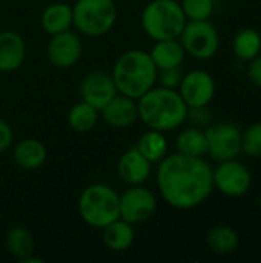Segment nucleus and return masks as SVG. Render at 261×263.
<instances>
[{
  "instance_id": "16",
  "label": "nucleus",
  "mask_w": 261,
  "mask_h": 263,
  "mask_svg": "<svg viewBox=\"0 0 261 263\" xmlns=\"http://www.w3.org/2000/svg\"><path fill=\"white\" fill-rule=\"evenodd\" d=\"M149 163L151 162L138 149H131L118 162L120 177L131 185H138L148 179L151 173Z\"/></svg>"
},
{
  "instance_id": "19",
  "label": "nucleus",
  "mask_w": 261,
  "mask_h": 263,
  "mask_svg": "<svg viewBox=\"0 0 261 263\" xmlns=\"http://www.w3.org/2000/svg\"><path fill=\"white\" fill-rule=\"evenodd\" d=\"M72 23V9L65 3H55L45 9L42 15V25L46 32L58 34L66 31Z\"/></svg>"
},
{
  "instance_id": "2",
  "label": "nucleus",
  "mask_w": 261,
  "mask_h": 263,
  "mask_svg": "<svg viewBox=\"0 0 261 263\" xmlns=\"http://www.w3.org/2000/svg\"><path fill=\"white\" fill-rule=\"evenodd\" d=\"M137 108L140 119L157 131L174 129L188 119V105L180 92L169 88L149 89L140 97Z\"/></svg>"
},
{
  "instance_id": "3",
  "label": "nucleus",
  "mask_w": 261,
  "mask_h": 263,
  "mask_svg": "<svg viewBox=\"0 0 261 263\" xmlns=\"http://www.w3.org/2000/svg\"><path fill=\"white\" fill-rule=\"evenodd\" d=\"M112 79L117 91L128 97L140 99L152 88L157 79V66L151 54L145 51H129L117 60Z\"/></svg>"
},
{
  "instance_id": "7",
  "label": "nucleus",
  "mask_w": 261,
  "mask_h": 263,
  "mask_svg": "<svg viewBox=\"0 0 261 263\" xmlns=\"http://www.w3.org/2000/svg\"><path fill=\"white\" fill-rule=\"evenodd\" d=\"M180 35L185 51L200 60L214 57L220 45L218 32L208 20H191Z\"/></svg>"
},
{
  "instance_id": "8",
  "label": "nucleus",
  "mask_w": 261,
  "mask_h": 263,
  "mask_svg": "<svg viewBox=\"0 0 261 263\" xmlns=\"http://www.w3.org/2000/svg\"><path fill=\"white\" fill-rule=\"evenodd\" d=\"M208 153L214 160L225 162L235 159L242 153V129L234 123H218L206 131Z\"/></svg>"
},
{
  "instance_id": "22",
  "label": "nucleus",
  "mask_w": 261,
  "mask_h": 263,
  "mask_svg": "<svg viewBox=\"0 0 261 263\" xmlns=\"http://www.w3.org/2000/svg\"><path fill=\"white\" fill-rule=\"evenodd\" d=\"M234 51L242 60H252L261 51V35L252 28L242 29L234 39Z\"/></svg>"
},
{
  "instance_id": "26",
  "label": "nucleus",
  "mask_w": 261,
  "mask_h": 263,
  "mask_svg": "<svg viewBox=\"0 0 261 263\" xmlns=\"http://www.w3.org/2000/svg\"><path fill=\"white\" fill-rule=\"evenodd\" d=\"M97 123V109L86 103H77L69 112V125L75 131H89Z\"/></svg>"
},
{
  "instance_id": "13",
  "label": "nucleus",
  "mask_w": 261,
  "mask_h": 263,
  "mask_svg": "<svg viewBox=\"0 0 261 263\" xmlns=\"http://www.w3.org/2000/svg\"><path fill=\"white\" fill-rule=\"evenodd\" d=\"M80 54H82L80 39L74 32H69L68 29L54 34V39L48 46L49 60L60 68L72 66L80 59Z\"/></svg>"
},
{
  "instance_id": "5",
  "label": "nucleus",
  "mask_w": 261,
  "mask_h": 263,
  "mask_svg": "<svg viewBox=\"0 0 261 263\" xmlns=\"http://www.w3.org/2000/svg\"><path fill=\"white\" fill-rule=\"evenodd\" d=\"M80 216L95 228H105L120 217V197L106 185L88 186L80 196Z\"/></svg>"
},
{
  "instance_id": "29",
  "label": "nucleus",
  "mask_w": 261,
  "mask_h": 263,
  "mask_svg": "<svg viewBox=\"0 0 261 263\" xmlns=\"http://www.w3.org/2000/svg\"><path fill=\"white\" fill-rule=\"evenodd\" d=\"M182 72L177 68H168V69H162V74H160V82L165 88H169V89H174L175 86L180 85L182 82Z\"/></svg>"
},
{
  "instance_id": "32",
  "label": "nucleus",
  "mask_w": 261,
  "mask_h": 263,
  "mask_svg": "<svg viewBox=\"0 0 261 263\" xmlns=\"http://www.w3.org/2000/svg\"><path fill=\"white\" fill-rule=\"evenodd\" d=\"M12 142V131L8 123L0 120V153L5 151Z\"/></svg>"
},
{
  "instance_id": "23",
  "label": "nucleus",
  "mask_w": 261,
  "mask_h": 263,
  "mask_svg": "<svg viewBox=\"0 0 261 263\" xmlns=\"http://www.w3.org/2000/svg\"><path fill=\"white\" fill-rule=\"evenodd\" d=\"M208 243L217 254H231L238 247V234L231 227H217L209 231Z\"/></svg>"
},
{
  "instance_id": "18",
  "label": "nucleus",
  "mask_w": 261,
  "mask_h": 263,
  "mask_svg": "<svg viewBox=\"0 0 261 263\" xmlns=\"http://www.w3.org/2000/svg\"><path fill=\"white\" fill-rule=\"evenodd\" d=\"M14 157H15V162L22 168L35 170L43 165V162L46 159V149L38 140L26 139L15 146Z\"/></svg>"
},
{
  "instance_id": "4",
  "label": "nucleus",
  "mask_w": 261,
  "mask_h": 263,
  "mask_svg": "<svg viewBox=\"0 0 261 263\" xmlns=\"http://www.w3.org/2000/svg\"><path fill=\"white\" fill-rule=\"evenodd\" d=\"M142 23L154 40L177 39L186 25V15L175 0H154L145 8Z\"/></svg>"
},
{
  "instance_id": "11",
  "label": "nucleus",
  "mask_w": 261,
  "mask_h": 263,
  "mask_svg": "<svg viewBox=\"0 0 261 263\" xmlns=\"http://www.w3.org/2000/svg\"><path fill=\"white\" fill-rule=\"evenodd\" d=\"M155 211V197L145 188L128 190L120 197V216L128 223H138L149 219Z\"/></svg>"
},
{
  "instance_id": "24",
  "label": "nucleus",
  "mask_w": 261,
  "mask_h": 263,
  "mask_svg": "<svg viewBox=\"0 0 261 263\" xmlns=\"http://www.w3.org/2000/svg\"><path fill=\"white\" fill-rule=\"evenodd\" d=\"M137 149L149 160V162H158L168 149L166 139L160 134V131L152 129L149 133H145L142 139L138 140Z\"/></svg>"
},
{
  "instance_id": "1",
  "label": "nucleus",
  "mask_w": 261,
  "mask_h": 263,
  "mask_svg": "<svg viewBox=\"0 0 261 263\" xmlns=\"http://www.w3.org/2000/svg\"><path fill=\"white\" fill-rule=\"evenodd\" d=\"M157 183L169 205L189 210L205 202L212 193L214 171L202 157L178 153L162 162Z\"/></svg>"
},
{
  "instance_id": "17",
  "label": "nucleus",
  "mask_w": 261,
  "mask_h": 263,
  "mask_svg": "<svg viewBox=\"0 0 261 263\" xmlns=\"http://www.w3.org/2000/svg\"><path fill=\"white\" fill-rule=\"evenodd\" d=\"M151 59L160 69L177 68L185 59V48L175 39L158 40V43L152 48Z\"/></svg>"
},
{
  "instance_id": "9",
  "label": "nucleus",
  "mask_w": 261,
  "mask_h": 263,
  "mask_svg": "<svg viewBox=\"0 0 261 263\" xmlns=\"http://www.w3.org/2000/svg\"><path fill=\"white\" fill-rule=\"evenodd\" d=\"M251 183L252 177L249 170L234 159L222 162L214 171V186L225 196H245L249 191Z\"/></svg>"
},
{
  "instance_id": "33",
  "label": "nucleus",
  "mask_w": 261,
  "mask_h": 263,
  "mask_svg": "<svg viewBox=\"0 0 261 263\" xmlns=\"http://www.w3.org/2000/svg\"><path fill=\"white\" fill-rule=\"evenodd\" d=\"M258 205H260V211H261V194H260V200H258Z\"/></svg>"
},
{
  "instance_id": "10",
  "label": "nucleus",
  "mask_w": 261,
  "mask_h": 263,
  "mask_svg": "<svg viewBox=\"0 0 261 263\" xmlns=\"http://www.w3.org/2000/svg\"><path fill=\"white\" fill-rule=\"evenodd\" d=\"M215 94V82L206 71L195 69L180 82V96L189 108L206 106Z\"/></svg>"
},
{
  "instance_id": "31",
  "label": "nucleus",
  "mask_w": 261,
  "mask_h": 263,
  "mask_svg": "<svg viewBox=\"0 0 261 263\" xmlns=\"http://www.w3.org/2000/svg\"><path fill=\"white\" fill-rule=\"evenodd\" d=\"M248 77L254 85L261 88V55L252 59V63L249 65V69H248Z\"/></svg>"
},
{
  "instance_id": "27",
  "label": "nucleus",
  "mask_w": 261,
  "mask_h": 263,
  "mask_svg": "<svg viewBox=\"0 0 261 263\" xmlns=\"http://www.w3.org/2000/svg\"><path fill=\"white\" fill-rule=\"evenodd\" d=\"M242 151L249 157H261V122L242 133Z\"/></svg>"
},
{
  "instance_id": "21",
  "label": "nucleus",
  "mask_w": 261,
  "mask_h": 263,
  "mask_svg": "<svg viewBox=\"0 0 261 263\" xmlns=\"http://www.w3.org/2000/svg\"><path fill=\"white\" fill-rule=\"evenodd\" d=\"M103 240L108 248L114 251H123L131 247L134 240V231L131 228V223L128 222H112L108 227H105Z\"/></svg>"
},
{
  "instance_id": "6",
  "label": "nucleus",
  "mask_w": 261,
  "mask_h": 263,
  "mask_svg": "<svg viewBox=\"0 0 261 263\" xmlns=\"http://www.w3.org/2000/svg\"><path fill=\"white\" fill-rule=\"evenodd\" d=\"M72 22L86 35H102L115 22V5L112 0H78L72 9Z\"/></svg>"
},
{
  "instance_id": "30",
  "label": "nucleus",
  "mask_w": 261,
  "mask_h": 263,
  "mask_svg": "<svg viewBox=\"0 0 261 263\" xmlns=\"http://www.w3.org/2000/svg\"><path fill=\"white\" fill-rule=\"evenodd\" d=\"M186 117H189L198 126H208L211 122V112L206 109V106H195V108H191V111L188 109Z\"/></svg>"
},
{
  "instance_id": "14",
  "label": "nucleus",
  "mask_w": 261,
  "mask_h": 263,
  "mask_svg": "<svg viewBox=\"0 0 261 263\" xmlns=\"http://www.w3.org/2000/svg\"><path fill=\"white\" fill-rule=\"evenodd\" d=\"M102 111L105 120L115 128H125L132 125L138 116L137 103L132 100V97L128 96H115Z\"/></svg>"
},
{
  "instance_id": "12",
  "label": "nucleus",
  "mask_w": 261,
  "mask_h": 263,
  "mask_svg": "<svg viewBox=\"0 0 261 263\" xmlns=\"http://www.w3.org/2000/svg\"><path fill=\"white\" fill-rule=\"evenodd\" d=\"M117 88L114 79L102 71L91 72L82 82V96L83 102L92 105L95 109H103L114 97Z\"/></svg>"
},
{
  "instance_id": "15",
  "label": "nucleus",
  "mask_w": 261,
  "mask_h": 263,
  "mask_svg": "<svg viewBox=\"0 0 261 263\" xmlns=\"http://www.w3.org/2000/svg\"><path fill=\"white\" fill-rule=\"evenodd\" d=\"M25 43L12 31L0 32V71H14L25 60Z\"/></svg>"
},
{
  "instance_id": "20",
  "label": "nucleus",
  "mask_w": 261,
  "mask_h": 263,
  "mask_svg": "<svg viewBox=\"0 0 261 263\" xmlns=\"http://www.w3.org/2000/svg\"><path fill=\"white\" fill-rule=\"evenodd\" d=\"M177 149L180 154L191 157H203L208 153V140L205 131L189 128L180 133L177 139Z\"/></svg>"
},
{
  "instance_id": "28",
  "label": "nucleus",
  "mask_w": 261,
  "mask_h": 263,
  "mask_svg": "<svg viewBox=\"0 0 261 263\" xmlns=\"http://www.w3.org/2000/svg\"><path fill=\"white\" fill-rule=\"evenodd\" d=\"M182 9L191 20H208L214 11V0H183Z\"/></svg>"
},
{
  "instance_id": "25",
  "label": "nucleus",
  "mask_w": 261,
  "mask_h": 263,
  "mask_svg": "<svg viewBox=\"0 0 261 263\" xmlns=\"http://www.w3.org/2000/svg\"><path fill=\"white\" fill-rule=\"evenodd\" d=\"M6 245H8V250L11 251V254L14 257H17L18 260H22L32 253L34 242H32V236L25 228L17 227L8 233Z\"/></svg>"
}]
</instances>
